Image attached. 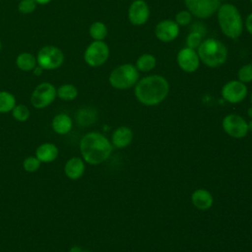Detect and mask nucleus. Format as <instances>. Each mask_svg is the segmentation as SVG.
Masks as SVG:
<instances>
[{
    "label": "nucleus",
    "instance_id": "obj_1",
    "mask_svg": "<svg viewBox=\"0 0 252 252\" xmlns=\"http://www.w3.org/2000/svg\"><path fill=\"white\" fill-rule=\"evenodd\" d=\"M168 92V82L159 75L145 77L138 81L135 86L136 98L148 106L160 103L167 96Z\"/></svg>",
    "mask_w": 252,
    "mask_h": 252
},
{
    "label": "nucleus",
    "instance_id": "obj_2",
    "mask_svg": "<svg viewBox=\"0 0 252 252\" xmlns=\"http://www.w3.org/2000/svg\"><path fill=\"white\" fill-rule=\"evenodd\" d=\"M112 151V144L98 132L87 133L80 141V152L83 159L90 164H99L105 161Z\"/></svg>",
    "mask_w": 252,
    "mask_h": 252
},
{
    "label": "nucleus",
    "instance_id": "obj_3",
    "mask_svg": "<svg viewBox=\"0 0 252 252\" xmlns=\"http://www.w3.org/2000/svg\"><path fill=\"white\" fill-rule=\"evenodd\" d=\"M218 12V21L221 32L229 38H237L243 30V23L238 9L232 4L220 5Z\"/></svg>",
    "mask_w": 252,
    "mask_h": 252
},
{
    "label": "nucleus",
    "instance_id": "obj_4",
    "mask_svg": "<svg viewBox=\"0 0 252 252\" xmlns=\"http://www.w3.org/2000/svg\"><path fill=\"white\" fill-rule=\"evenodd\" d=\"M197 53L200 61L212 68L222 65L227 57V49L225 45L215 38L203 40L197 48Z\"/></svg>",
    "mask_w": 252,
    "mask_h": 252
},
{
    "label": "nucleus",
    "instance_id": "obj_5",
    "mask_svg": "<svg viewBox=\"0 0 252 252\" xmlns=\"http://www.w3.org/2000/svg\"><path fill=\"white\" fill-rule=\"evenodd\" d=\"M139 71L132 64H123L113 69L109 75L110 85L118 90H126L137 84Z\"/></svg>",
    "mask_w": 252,
    "mask_h": 252
},
{
    "label": "nucleus",
    "instance_id": "obj_6",
    "mask_svg": "<svg viewBox=\"0 0 252 252\" xmlns=\"http://www.w3.org/2000/svg\"><path fill=\"white\" fill-rule=\"evenodd\" d=\"M63 51L54 45H45L41 47L36 55L37 65L43 70H54L59 68L64 62Z\"/></svg>",
    "mask_w": 252,
    "mask_h": 252
},
{
    "label": "nucleus",
    "instance_id": "obj_7",
    "mask_svg": "<svg viewBox=\"0 0 252 252\" xmlns=\"http://www.w3.org/2000/svg\"><path fill=\"white\" fill-rule=\"evenodd\" d=\"M56 96V88L48 82H43L37 85L33 90L31 95V103L34 108L42 109L50 105Z\"/></svg>",
    "mask_w": 252,
    "mask_h": 252
},
{
    "label": "nucleus",
    "instance_id": "obj_8",
    "mask_svg": "<svg viewBox=\"0 0 252 252\" xmlns=\"http://www.w3.org/2000/svg\"><path fill=\"white\" fill-rule=\"evenodd\" d=\"M109 56V48L103 40H94L88 45L84 53L85 62L91 67L103 65Z\"/></svg>",
    "mask_w": 252,
    "mask_h": 252
},
{
    "label": "nucleus",
    "instance_id": "obj_9",
    "mask_svg": "<svg viewBox=\"0 0 252 252\" xmlns=\"http://www.w3.org/2000/svg\"><path fill=\"white\" fill-rule=\"evenodd\" d=\"M188 11L201 19L214 15L220 8V0H184Z\"/></svg>",
    "mask_w": 252,
    "mask_h": 252
},
{
    "label": "nucleus",
    "instance_id": "obj_10",
    "mask_svg": "<svg viewBox=\"0 0 252 252\" xmlns=\"http://www.w3.org/2000/svg\"><path fill=\"white\" fill-rule=\"evenodd\" d=\"M222 129L232 138H244L248 133V123L237 114H228L222 120Z\"/></svg>",
    "mask_w": 252,
    "mask_h": 252
},
{
    "label": "nucleus",
    "instance_id": "obj_11",
    "mask_svg": "<svg viewBox=\"0 0 252 252\" xmlns=\"http://www.w3.org/2000/svg\"><path fill=\"white\" fill-rule=\"evenodd\" d=\"M221 95L224 100L230 103L242 101L247 95V87L240 81H230L221 89Z\"/></svg>",
    "mask_w": 252,
    "mask_h": 252
},
{
    "label": "nucleus",
    "instance_id": "obj_12",
    "mask_svg": "<svg viewBox=\"0 0 252 252\" xmlns=\"http://www.w3.org/2000/svg\"><path fill=\"white\" fill-rule=\"evenodd\" d=\"M177 63L183 71L187 73H192L199 68L200 58L195 49L185 47L178 52Z\"/></svg>",
    "mask_w": 252,
    "mask_h": 252
},
{
    "label": "nucleus",
    "instance_id": "obj_13",
    "mask_svg": "<svg viewBox=\"0 0 252 252\" xmlns=\"http://www.w3.org/2000/svg\"><path fill=\"white\" fill-rule=\"evenodd\" d=\"M150 16V9L144 0H135L129 7L128 19L135 26L146 24Z\"/></svg>",
    "mask_w": 252,
    "mask_h": 252
},
{
    "label": "nucleus",
    "instance_id": "obj_14",
    "mask_svg": "<svg viewBox=\"0 0 252 252\" xmlns=\"http://www.w3.org/2000/svg\"><path fill=\"white\" fill-rule=\"evenodd\" d=\"M155 33L160 41L169 42L177 37L179 33V26L175 21L163 20L156 26Z\"/></svg>",
    "mask_w": 252,
    "mask_h": 252
},
{
    "label": "nucleus",
    "instance_id": "obj_15",
    "mask_svg": "<svg viewBox=\"0 0 252 252\" xmlns=\"http://www.w3.org/2000/svg\"><path fill=\"white\" fill-rule=\"evenodd\" d=\"M66 176L72 180H77L82 177L85 172V160L78 157L69 158L64 166Z\"/></svg>",
    "mask_w": 252,
    "mask_h": 252
},
{
    "label": "nucleus",
    "instance_id": "obj_16",
    "mask_svg": "<svg viewBox=\"0 0 252 252\" xmlns=\"http://www.w3.org/2000/svg\"><path fill=\"white\" fill-rule=\"evenodd\" d=\"M58 153V148L53 143H43L36 148L35 157L40 162L49 163L57 158Z\"/></svg>",
    "mask_w": 252,
    "mask_h": 252
},
{
    "label": "nucleus",
    "instance_id": "obj_17",
    "mask_svg": "<svg viewBox=\"0 0 252 252\" xmlns=\"http://www.w3.org/2000/svg\"><path fill=\"white\" fill-rule=\"evenodd\" d=\"M133 139L132 130L126 126L118 127L114 130L111 136V144L115 148L121 149L127 147Z\"/></svg>",
    "mask_w": 252,
    "mask_h": 252
},
{
    "label": "nucleus",
    "instance_id": "obj_18",
    "mask_svg": "<svg viewBox=\"0 0 252 252\" xmlns=\"http://www.w3.org/2000/svg\"><path fill=\"white\" fill-rule=\"evenodd\" d=\"M192 204L199 210L205 211L212 207L214 203V198L212 194L206 189H197L193 192L191 196Z\"/></svg>",
    "mask_w": 252,
    "mask_h": 252
},
{
    "label": "nucleus",
    "instance_id": "obj_19",
    "mask_svg": "<svg viewBox=\"0 0 252 252\" xmlns=\"http://www.w3.org/2000/svg\"><path fill=\"white\" fill-rule=\"evenodd\" d=\"M51 127L56 134L66 135L71 131L73 127V122L68 114L59 113L53 117L51 121Z\"/></svg>",
    "mask_w": 252,
    "mask_h": 252
},
{
    "label": "nucleus",
    "instance_id": "obj_20",
    "mask_svg": "<svg viewBox=\"0 0 252 252\" xmlns=\"http://www.w3.org/2000/svg\"><path fill=\"white\" fill-rule=\"evenodd\" d=\"M16 65L20 70L24 72L32 71L37 65L36 56L30 52H22L16 58Z\"/></svg>",
    "mask_w": 252,
    "mask_h": 252
},
{
    "label": "nucleus",
    "instance_id": "obj_21",
    "mask_svg": "<svg viewBox=\"0 0 252 252\" xmlns=\"http://www.w3.org/2000/svg\"><path fill=\"white\" fill-rule=\"evenodd\" d=\"M96 119V112L94 109L87 107V108H82L77 112L76 115V120L78 124L82 126H89L93 124Z\"/></svg>",
    "mask_w": 252,
    "mask_h": 252
},
{
    "label": "nucleus",
    "instance_id": "obj_22",
    "mask_svg": "<svg viewBox=\"0 0 252 252\" xmlns=\"http://www.w3.org/2000/svg\"><path fill=\"white\" fill-rule=\"evenodd\" d=\"M157 60L154 55L145 53L142 54L136 61V68L141 72H150L156 67Z\"/></svg>",
    "mask_w": 252,
    "mask_h": 252
},
{
    "label": "nucleus",
    "instance_id": "obj_23",
    "mask_svg": "<svg viewBox=\"0 0 252 252\" xmlns=\"http://www.w3.org/2000/svg\"><path fill=\"white\" fill-rule=\"evenodd\" d=\"M16 105V97L7 91H0V113H7L13 110Z\"/></svg>",
    "mask_w": 252,
    "mask_h": 252
},
{
    "label": "nucleus",
    "instance_id": "obj_24",
    "mask_svg": "<svg viewBox=\"0 0 252 252\" xmlns=\"http://www.w3.org/2000/svg\"><path fill=\"white\" fill-rule=\"evenodd\" d=\"M57 96L65 101H70L75 99L78 96V90L72 84H64L61 85L58 89H56Z\"/></svg>",
    "mask_w": 252,
    "mask_h": 252
},
{
    "label": "nucleus",
    "instance_id": "obj_25",
    "mask_svg": "<svg viewBox=\"0 0 252 252\" xmlns=\"http://www.w3.org/2000/svg\"><path fill=\"white\" fill-rule=\"evenodd\" d=\"M89 32L94 40H103L107 35V28L102 22H94L89 29Z\"/></svg>",
    "mask_w": 252,
    "mask_h": 252
},
{
    "label": "nucleus",
    "instance_id": "obj_26",
    "mask_svg": "<svg viewBox=\"0 0 252 252\" xmlns=\"http://www.w3.org/2000/svg\"><path fill=\"white\" fill-rule=\"evenodd\" d=\"M12 115L17 121L25 122L30 117V109L25 104H16L12 110Z\"/></svg>",
    "mask_w": 252,
    "mask_h": 252
},
{
    "label": "nucleus",
    "instance_id": "obj_27",
    "mask_svg": "<svg viewBox=\"0 0 252 252\" xmlns=\"http://www.w3.org/2000/svg\"><path fill=\"white\" fill-rule=\"evenodd\" d=\"M237 78L243 84L250 83L252 81V64L243 65L237 72Z\"/></svg>",
    "mask_w": 252,
    "mask_h": 252
},
{
    "label": "nucleus",
    "instance_id": "obj_28",
    "mask_svg": "<svg viewBox=\"0 0 252 252\" xmlns=\"http://www.w3.org/2000/svg\"><path fill=\"white\" fill-rule=\"evenodd\" d=\"M40 161L39 159L34 156V157H28L27 158H25L24 162H23V166L24 169L27 172H35L39 167H40Z\"/></svg>",
    "mask_w": 252,
    "mask_h": 252
},
{
    "label": "nucleus",
    "instance_id": "obj_29",
    "mask_svg": "<svg viewBox=\"0 0 252 252\" xmlns=\"http://www.w3.org/2000/svg\"><path fill=\"white\" fill-rule=\"evenodd\" d=\"M37 3L34 0H20L18 10L22 14H31L36 9Z\"/></svg>",
    "mask_w": 252,
    "mask_h": 252
},
{
    "label": "nucleus",
    "instance_id": "obj_30",
    "mask_svg": "<svg viewBox=\"0 0 252 252\" xmlns=\"http://www.w3.org/2000/svg\"><path fill=\"white\" fill-rule=\"evenodd\" d=\"M192 21V14L189 11H180L175 16V22L178 26H187Z\"/></svg>",
    "mask_w": 252,
    "mask_h": 252
},
{
    "label": "nucleus",
    "instance_id": "obj_31",
    "mask_svg": "<svg viewBox=\"0 0 252 252\" xmlns=\"http://www.w3.org/2000/svg\"><path fill=\"white\" fill-rule=\"evenodd\" d=\"M202 42V35L198 32H192L189 33V35L187 36V47L192 48V49H197L199 47V45Z\"/></svg>",
    "mask_w": 252,
    "mask_h": 252
},
{
    "label": "nucleus",
    "instance_id": "obj_32",
    "mask_svg": "<svg viewBox=\"0 0 252 252\" xmlns=\"http://www.w3.org/2000/svg\"><path fill=\"white\" fill-rule=\"evenodd\" d=\"M245 27L248 31L249 33L252 34V13L246 18V21H245Z\"/></svg>",
    "mask_w": 252,
    "mask_h": 252
},
{
    "label": "nucleus",
    "instance_id": "obj_33",
    "mask_svg": "<svg viewBox=\"0 0 252 252\" xmlns=\"http://www.w3.org/2000/svg\"><path fill=\"white\" fill-rule=\"evenodd\" d=\"M42 72H43V69H42L41 67H39L38 65H36V66L34 67V69L32 70V73H33L35 76H40V75L42 74Z\"/></svg>",
    "mask_w": 252,
    "mask_h": 252
},
{
    "label": "nucleus",
    "instance_id": "obj_34",
    "mask_svg": "<svg viewBox=\"0 0 252 252\" xmlns=\"http://www.w3.org/2000/svg\"><path fill=\"white\" fill-rule=\"evenodd\" d=\"M69 252H83V249L81 247H79V246H73L69 250Z\"/></svg>",
    "mask_w": 252,
    "mask_h": 252
},
{
    "label": "nucleus",
    "instance_id": "obj_35",
    "mask_svg": "<svg viewBox=\"0 0 252 252\" xmlns=\"http://www.w3.org/2000/svg\"><path fill=\"white\" fill-rule=\"evenodd\" d=\"M37 4H39V5H45V4H47V3H49L51 0H34Z\"/></svg>",
    "mask_w": 252,
    "mask_h": 252
},
{
    "label": "nucleus",
    "instance_id": "obj_36",
    "mask_svg": "<svg viewBox=\"0 0 252 252\" xmlns=\"http://www.w3.org/2000/svg\"><path fill=\"white\" fill-rule=\"evenodd\" d=\"M248 130L252 132V119H251V120L249 121V123H248Z\"/></svg>",
    "mask_w": 252,
    "mask_h": 252
},
{
    "label": "nucleus",
    "instance_id": "obj_37",
    "mask_svg": "<svg viewBox=\"0 0 252 252\" xmlns=\"http://www.w3.org/2000/svg\"><path fill=\"white\" fill-rule=\"evenodd\" d=\"M248 114H249V116H250V117H252V106L248 109Z\"/></svg>",
    "mask_w": 252,
    "mask_h": 252
},
{
    "label": "nucleus",
    "instance_id": "obj_38",
    "mask_svg": "<svg viewBox=\"0 0 252 252\" xmlns=\"http://www.w3.org/2000/svg\"><path fill=\"white\" fill-rule=\"evenodd\" d=\"M1 47H2V44H1V41H0V50H1Z\"/></svg>",
    "mask_w": 252,
    "mask_h": 252
},
{
    "label": "nucleus",
    "instance_id": "obj_39",
    "mask_svg": "<svg viewBox=\"0 0 252 252\" xmlns=\"http://www.w3.org/2000/svg\"><path fill=\"white\" fill-rule=\"evenodd\" d=\"M251 103H252V94H251Z\"/></svg>",
    "mask_w": 252,
    "mask_h": 252
},
{
    "label": "nucleus",
    "instance_id": "obj_40",
    "mask_svg": "<svg viewBox=\"0 0 252 252\" xmlns=\"http://www.w3.org/2000/svg\"><path fill=\"white\" fill-rule=\"evenodd\" d=\"M83 252H89V251H84V250H83Z\"/></svg>",
    "mask_w": 252,
    "mask_h": 252
},
{
    "label": "nucleus",
    "instance_id": "obj_41",
    "mask_svg": "<svg viewBox=\"0 0 252 252\" xmlns=\"http://www.w3.org/2000/svg\"><path fill=\"white\" fill-rule=\"evenodd\" d=\"M251 3H252V0H251Z\"/></svg>",
    "mask_w": 252,
    "mask_h": 252
}]
</instances>
